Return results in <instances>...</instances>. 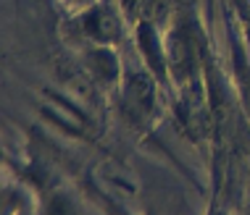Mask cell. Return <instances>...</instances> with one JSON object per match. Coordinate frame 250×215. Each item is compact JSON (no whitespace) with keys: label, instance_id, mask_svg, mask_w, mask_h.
Returning <instances> with one entry per match:
<instances>
[{"label":"cell","instance_id":"3957f363","mask_svg":"<svg viewBox=\"0 0 250 215\" xmlns=\"http://www.w3.org/2000/svg\"><path fill=\"white\" fill-rule=\"evenodd\" d=\"M61 3H66L69 8H74V11H84V8H90V5H95L98 0H61Z\"/></svg>","mask_w":250,"mask_h":215},{"label":"cell","instance_id":"277c9868","mask_svg":"<svg viewBox=\"0 0 250 215\" xmlns=\"http://www.w3.org/2000/svg\"><path fill=\"white\" fill-rule=\"evenodd\" d=\"M245 32H248V39H250V13H248V18H245Z\"/></svg>","mask_w":250,"mask_h":215},{"label":"cell","instance_id":"6da1fadb","mask_svg":"<svg viewBox=\"0 0 250 215\" xmlns=\"http://www.w3.org/2000/svg\"><path fill=\"white\" fill-rule=\"evenodd\" d=\"M74 26H77L79 37L87 39L95 48H105V45H116L121 39V16L105 0H98L95 5L79 11L74 16Z\"/></svg>","mask_w":250,"mask_h":215},{"label":"cell","instance_id":"7a4b0ae2","mask_svg":"<svg viewBox=\"0 0 250 215\" xmlns=\"http://www.w3.org/2000/svg\"><path fill=\"white\" fill-rule=\"evenodd\" d=\"M124 110L132 124H147L155 113V87L147 76H134L126 79L124 87Z\"/></svg>","mask_w":250,"mask_h":215}]
</instances>
